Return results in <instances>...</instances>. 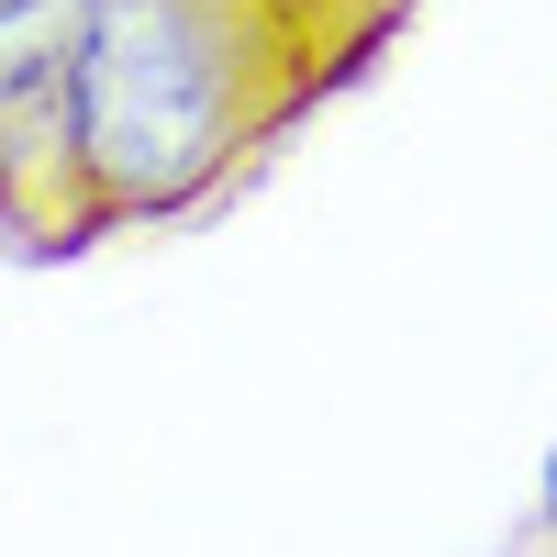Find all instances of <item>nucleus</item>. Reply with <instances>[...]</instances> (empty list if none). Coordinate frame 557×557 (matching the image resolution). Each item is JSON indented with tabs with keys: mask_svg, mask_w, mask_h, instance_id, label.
Returning a JSON list of instances; mask_svg holds the SVG:
<instances>
[{
	"mask_svg": "<svg viewBox=\"0 0 557 557\" xmlns=\"http://www.w3.org/2000/svg\"><path fill=\"white\" fill-rule=\"evenodd\" d=\"M89 12H101V0H0V134H12L34 101H57Z\"/></svg>",
	"mask_w": 557,
	"mask_h": 557,
	"instance_id": "obj_2",
	"label": "nucleus"
},
{
	"mask_svg": "<svg viewBox=\"0 0 557 557\" xmlns=\"http://www.w3.org/2000/svg\"><path fill=\"white\" fill-rule=\"evenodd\" d=\"M391 23L401 0H101L57 101L0 134V235L67 257L201 212Z\"/></svg>",
	"mask_w": 557,
	"mask_h": 557,
	"instance_id": "obj_1",
	"label": "nucleus"
}]
</instances>
